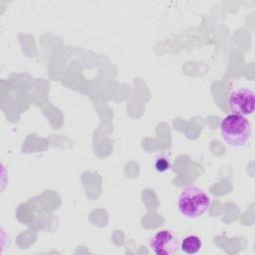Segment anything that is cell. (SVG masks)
Listing matches in <instances>:
<instances>
[{
    "mask_svg": "<svg viewBox=\"0 0 255 255\" xmlns=\"http://www.w3.org/2000/svg\"><path fill=\"white\" fill-rule=\"evenodd\" d=\"M154 167L158 172H164L170 168V162L168 158L164 156H159L154 162Z\"/></svg>",
    "mask_w": 255,
    "mask_h": 255,
    "instance_id": "cell-6",
    "label": "cell"
},
{
    "mask_svg": "<svg viewBox=\"0 0 255 255\" xmlns=\"http://www.w3.org/2000/svg\"><path fill=\"white\" fill-rule=\"evenodd\" d=\"M219 128L222 139L232 147H244L252 137L250 122L239 115L232 114L223 118Z\"/></svg>",
    "mask_w": 255,
    "mask_h": 255,
    "instance_id": "cell-1",
    "label": "cell"
},
{
    "mask_svg": "<svg viewBox=\"0 0 255 255\" xmlns=\"http://www.w3.org/2000/svg\"><path fill=\"white\" fill-rule=\"evenodd\" d=\"M202 247L201 239L196 235H188L180 241V250L185 254H196Z\"/></svg>",
    "mask_w": 255,
    "mask_h": 255,
    "instance_id": "cell-5",
    "label": "cell"
},
{
    "mask_svg": "<svg viewBox=\"0 0 255 255\" xmlns=\"http://www.w3.org/2000/svg\"><path fill=\"white\" fill-rule=\"evenodd\" d=\"M255 105V94L247 88L233 91L228 98V108L235 115L247 117L253 114Z\"/></svg>",
    "mask_w": 255,
    "mask_h": 255,
    "instance_id": "cell-3",
    "label": "cell"
},
{
    "mask_svg": "<svg viewBox=\"0 0 255 255\" xmlns=\"http://www.w3.org/2000/svg\"><path fill=\"white\" fill-rule=\"evenodd\" d=\"M149 246L155 255H177L180 250V241L171 231L160 230L152 236Z\"/></svg>",
    "mask_w": 255,
    "mask_h": 255,
    "instance_id": "cell-4",
    "label": "cell"
},
{
    "mask_svg": "<svg viewBox=\"0 0 255 255\" xmlns=\"http://www.w3.org/2000/svg\"><path fill=\"white\" fill-rule=\"evenodd\" d=\"M210 206V197L197 186H186L179 194L177 208L180 214L186 218H198L202 216Z\"/></svg>",
    "mask_w": 255,
    "mask_h": 255,
    "instance_id": "cell-2",
    "label": "cell"
}]
</instances>
